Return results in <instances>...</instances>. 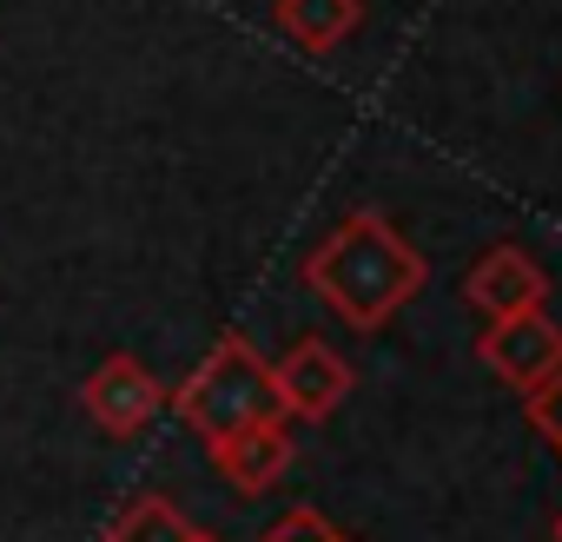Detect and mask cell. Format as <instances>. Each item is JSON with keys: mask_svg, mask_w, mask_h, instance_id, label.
Here are the masks:
<instances>
[{"mask_svg": "<svg viewBox=\"0 0 562 542\" xmlns=\"http://www.w3.org/2000/svg\"><path fill=\"white\" fill-rule=\"evenodd\" d=\"M430 279L424 251L384 218V212H345L318 251L305 258V285L351 325V331H378L391 325Z\"/></svg>", "mask_w": 562, "mask_h": 542, "instance_id": "6da1fadb", "label": "cell"}, {"mask_svg": "<svg viewBox=\"0 0 562 542\" xmlns=\"http://www.w3.org/2000/svg\"><path fill=\"white\" fill-rule=\"evenodd\" d=\"M166 404H172L179 424L199 430L212 450L232 443V437L251 430V424H285V417H278V397H271V364H265V358L251 351V338H238V331H218L212 351L199 358V371H192L179 391H166Z\"/></svg>", "mask_w": 562, "mask_h": 542, "instance_id": "7a4b0ae2", "label": "cell"}, {"mask_svg": "<svg viewBox=\"0 0 562 542\" xmlns=\"http://www.w3.org/2000/svg\"><path fill=\"white\" fill-rule=\"evenodd\" d=\"M80 410H87L106 437H139V430L166 410V384H159L133 351H106V358L80 377Z\"/></svg>", "mask_w": 562, "mask_h": 542, "instance_id": "3957f363", "label": "cell"}, {"mask_svg": "<svg viewBox=\"0 0 562 542\" xmlns=\"http://www.w3.org/2000/svg\"><path fill=\"white\" fill-rule=\"evenodd\" d=\"M271 397H278V417L325 424V417L351 397V364H345L325 338H299L285 358L271 364Z\"/></svg>", "mask_w": 562, "mask_h": 542, "instance_id": "277c9868", "label": "cell"}, {"mask_svg": "<svg viewBox=\"0 0 562 542\" xmlns=\"http://www.w3.org/2000/svg\"><path fill=\"white\" fill-rule=\"evenodd\" d=\"M463 298L483 325H503V318H522V312H542L549 298V279L542 264L522 251V245H490L470 271H463Z\"/></svg>", "mask_w": 562, "mask_h": 542, "instance_id": "5b68a950", "label": "cell"}, {"mask_svg": "<svg viewBox=\"0 0 562 542\" xmlns=\"http://www.w3.org/2000/svg\"><path fill=\"white\" fill-rule=\"evenodd\" d=\"M483 358L503 384H516L522 397H536L542 384L562 377V325L549 312H522V318H503L483 331Z\"/></svg>", "mask_w": 562, "mask_h": 542, "instance_id": "8992f818", "label": "cell"}, {"mask_svg": "<svg viewBox=\"0 0 562 542\" xmlns=\"http://www.w3.org/2000/svg\"><path fill=\"white\" fill-rule=\"evenodd\" d=\"M212 463H218V476L238 496H265L278 476H285V463H292V437H285V424H251L232 443H218Z\"/></svg>", "mask_w": 562, "mask_h": 542, "instance_id": "52a82bcc", "label": "cell"}, {"mask_svg": "<svg viewBox=\"0 0 562 542\" xmlns=\"http://www.w3.org/2000/svg\"><path fill=\"white\" fill-rule=\"evenodd\" d=\"M271 21L299 54H338L364 21V0H271Z\"/></svg>", "mask_w": 562, "mask_h": 542, "instance_id": "ba28073f", "label": "cell"}, {"mask_svg": "<svg viewBox=\"0 0 562 542\" xmlns=\"http://www.w3.org/2000/svg\"><path fill=\"white\" fill-rule=\"evenodd\" d=\"M106 542H199V522H192L172 496L139 489V496H126V503L113 509Z\"/></svg>", "mask_w": 562, "mask_h": 542, "instance_id": "9c48e42d", "label": "cell"}, {"mask_svg": "<svg viewBox=\"0 0 562 542\" xmlns=\"http://www.w3.org/2000/svg\"><path fill=\"white\" fill-rule=\"evenodd\" d=\"M265 542H351V535L331 529L318 509H292V516H278V522L265 529Z\"/></svg>", "mask_w": 562, "mask_h": 542, "instance_id": "30bf717a", "label": "cell"}, {"mask_svg": "<svg viewBox=\"0 0 562 542\" xmlns=\"http://www.w3.org/2000/svg\"><path fill=\"white\" fill-rule=\"evenodd\" d=\"M529 424L562 450V377H555V384H542V391L529 397Z\"/></svg>", "mask_w": 562, "mask_h": 542, "instance_id": "8fae6325", "label": "cell"}, {"mask_svg": "<svg viewBox=\"0 0 562 542\" xmlns=\"http://www.w3.org/2000/svg\"><path fill=\"white\" fill-rule=\"evenodd\" d=\"M199 542H218V535H205V529H199Z\"/></svg>", "mask_w": 562, "mask_h": 542, "instance_id": "7c38bea8", "label": "cell"}, {"mask_svg": "<svg viewBox=\"0 0 562 542\" xmlns=\"http://www.w3.org/2000/svg\"><path fill=\"white\" fill-rule=\"evenodd\" d=\"M555 542H562V516H555Z\"/></svg>", "mask_w": 562, "mask_h": 542, "instance_id": "4fadbf2b", "label": "cell"}]
</instances>
